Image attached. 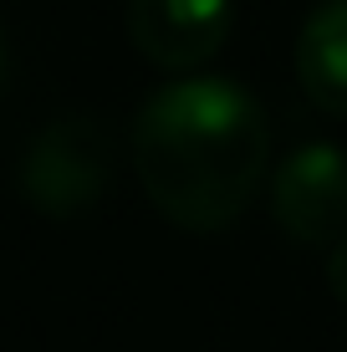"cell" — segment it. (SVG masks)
<instances>
[{"label": "cell", "instance_id": "obj_3", "mask_svg": "<svg viewBox=\"0 0 347 352\" xmlns=\"http://www.w3.org/2000/svg\"><path fill=\"white\" fill-rule=\"evenodd\" d=\"M271 214L291 245L332 250L347 235V153L327 138L291 148L271 174Z\"/></svg>", "mask_w": 347, "mask_h": 352}, {"label": "cell", "instance_id": "obj_2", "mask_svg": "<svg viewBox=\"0 0 347 352\" xmlns=\"http://www.w3.org/2000/svg\"><path fill=\"white\" fill-rule=\"evenodd\" d=\"M107 179H113V138L87 113L52 118L21 159V194L46 220L87 214L107 194Z\"/></svg>", "mask_w": 347, "mask_h": 352}, {"label": "cell", "instance_id": "obj_5", "mask_svg": "<svg viewBox=\"0 0 347 352\" xmlns=\"http://www.w3.org/2000/svg\"><path fill=\"white\" fill-rule=\"evenodd\" d=\"M296 82L327 118H347V0H317L296 31Z\"/></svg>", "mask_w": 347, "mask_h": 352}, {"label": "cell", "instance_id": "obj_1", "mask_svg": "<svg viewBox=\"0 0 347 352\" xmlns=\"http://www.w3.org/2000/svg\"><path fill=\"white\" fill-rule=\"evenodd\" d=\"M133 164L169 225L189 235L230 230L271 174L266 107L235 77H174L138 107Z\"/></svg>", "mask_w": 347, "mask_h": 352}, {"label": "cell", "instance_id": "obj_4", "mask_svg": "<svg viewBox=\"0 0 347 352\" xmlns=\"http://www.w3.org/2000/svg\"><path fill=\"white\" fill-rule=\"evenodd\" d=\"M128 41L159 72H199L230 41V0H128Z\"/></svg>", "mask_w": 347, "mask_h": 352}, {"label": "cell", "instance_id": "obj_7", "mask_svg": "<svg viewBox=\"0 0 347 352\" xmlns=\"http://www.w3.org/2000/svg\"><path fill=\"white\" fill-rule=\"evenodd\" d=\"M0 82H5V31H0Z\"/></svg>", "mask_w": 347, "mask_h": 352}, {"label": "cell", "instance_id": "obj_6", "mask_svg": "<svg viewBox=\"0 0 347 352\" xmlns=\"http://www.w3.org/2000/svg\"><path fill=\"white\" fill-rule=\"evenodd\" d=\"M327 286H332L337 301H347V235L327 250Z\"/></svg>", "mask_w": 347, "mask_h": 352}]
</instances>
